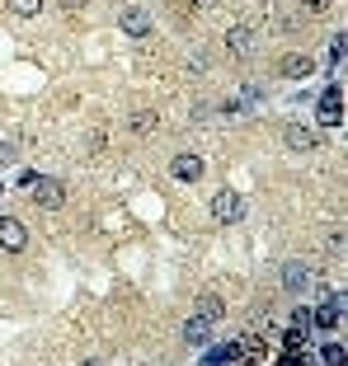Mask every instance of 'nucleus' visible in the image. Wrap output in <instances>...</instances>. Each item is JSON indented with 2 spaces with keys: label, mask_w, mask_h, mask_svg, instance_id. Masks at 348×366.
Masks as SVG:
<instances>
[{
  "label": "nucleus",
  "mask_w": 348,
  "mask_h": 366,
  "mask_svg": "<svg viewBox=\"0 0 348 366\" xmlns=\"http://www.w3.org/2000/svg\"><path fill=\"white\" fill-rule=\"evenodd\" d=\"M212 216H217L222 225L245 221V198H240L236 188H217V193H212Z\"/></svg>",
  "instance_id": "obj_1"
},
{
  "label": "nucleus",
  "mask_w": 348,
  "mask_h": 366,
  "mask_svg": "<svg viewBox=\"0 0 348 366\" xmlns=\"http://www.w3.org/2000/svg\"><path fill=\"white\" fill-rule=\"evenodd\" d=\"M29 193H34V202H38L43 211H61V202H66V183H61V178H47V174L38 178Z\"/></svg>",
  "instance_id": "obj_2"
},
{
  "label": "nucleus",
  "mask_w": 348,
  "mask_h": 366,
  "mask_svg": "<svg viewBox=\"0 0 348 366\" xmlns=\"http://www.w3.org/2000/svg\"><path fill=\"white\" fill-rule=\"evenodd\" d=\"M315 113H320L325 127H344V85H329L320 94V103H315Z\"/></svg>",
  "instance_id": "obj_3"
},
{
  "label": "nucleus",
  "mask_w": 348,
  "mask_h": 366,
  "mask_svg": "<svg viewBox=\"0 0 348 366\" xmlns=\"http://www.w3.org/2000/svg\"><path fill=\"white\" fill-rule=\"evenodd\" d=\"M0 249L5 254H24L29 249V230H24L19 216H0Z\"/></svg>",
  "instance_id": "obj_4"
},
{
  "label": "nucleus",
  "mask_w": 348,
  "mask_h": 366,
  "mask_svg": "<svg viewBox=\"0 0 348 366\" xmlns=\"http://www.w3.org/2000/svg\"><path fill=\"white\" fill-rule=\"evenodd\" d=\"M282 146H287V151H315V146H320V132L306 127V122H287V127H282Z\"/></svg>",
  "instance_id": "obj_5"
},
{
  "label": "nucleus",
  "mask_w": 348,
  "mask_h": 366,
  "mask_svg": "<svg viewBox=\"0 0 348 366\" xmlns=\"http://www.w3.org/2000/svg\"><path fill=\"white\" fill-rule=\"evenodd\" d=\"M169 174L179 178V183H198L207 174V165H202V156H174L169 160Z\"/></svg>",
  "instance_id": "obj_6"
},
{
  "label": "nucleus",
  "mask_w": 348,
  "mask_h": 366,
  "mask_svg": "<svg viewBox=\"0 0 348 366\" xmlns=\"http://www.w3.org/2000/svg\"><path fill=\"white\" fill-rule=\"evenodd\" d=\"M118 29H123L127 38H151V14L146 10H123L118 14Z\"/></svg>",
  "instance_id": "obj_7"
},
{
  "label": "nucleus",
  "mask_w": 348,
  "mask_h": 366,
  "mask_svg": "<svg viewBox=\"0 0 348 366\" xmlns=\"http://www.w3.org/2000/svg\"><path fill=\"white\" fill-rule=\"evenodd\" d=\"M311 71H315V61H311V56H302V52H292V56H282V61H278V76L282 80H306Z\"/></svg>",
  "instance_id": "obj_8"
},
{
  "label": "nucleus",
  "mask_w": 348,
  "mask_h": 366,
  "mask_svg": "<svg viewBox=\"0 0 348 366\" xmlns=\"http://www.w3.org/2000/svg\"><path fill=\"white\" fill-rule=\"evenodd\" d=\"M226 47L236 56H245L249 47H254V29H249V24H231V29H226Z\"/></svg>",
  "instance_id": "obj_9"
},
{
  "label": "nucleus",
  "mask_w": 348,
  "mask_h": 366,
  "mask_svg": "<svg viewBox=\"0 0 348 366\" xmlns=\"http://www.w3.org/2000/svg\"><path fill=\"white\" fill-rule=\"evenodd\" d=\"M198 315H202L207 324H217V320L226 315V300L217 296V291H202V296H198Z\"/></svg>",
  "instance_id": "obj_10"
},
{
  "label": "nucleus",
  "mask_w": 348,
  "mask_h": 366,
  "mask_svg": "<svg viewBox=\"0 0 348 366\" xmlns=\"http://www.w3.org/2000/svg\"><path fill=\"white\" fill-rule=\"evenodd\" d=\"M156 108H132V113H127V127H132V132L136 136H146V132H156Z\"/></svg>",
  "instance_id": "obj_11"
},
{
  "label": "nucleus",
  "mask_w": 348,
  "mask_h": 366,
  "mask_svg": "<svg viewBox=\"0 0 348 366\" xmlns=\"http://www.w3.org/2000/svg\"><path fill=\"white\" fill-rule=\"evenodd\" d=\"M184 338H189V343H207V338H212V324L202 320V315H193V320L184 324Z\"/></svg>",
  "instance_id": "obj_12"
},
{
  "label": "nucleus",
  "mask_w": 348,
  "mask_h": 366,
  "mask_svg": "<svg viewBox=\"0 0 348 366\" xmlns=\"http://www.w3.org/2000/svg\"><path fill=\"white\" fill-rule=\"evenodd\" d=\"M306 278H311V273H306L302 263H287V268H282V287H287V291H302Z\"/></svg>",
  "instance_id": "obj_13"
},
{
  "label": "nucleus",
  "mask_w": 348,
  "mask_h": 366,
  "mask_svg": "<svg viewBox=\"0 0 348 366\" xmlns=\"http://www.w3.org/2000/svg\"><path fill=\"white\" fill-rule=\"evenodd\" d=\"M236 357H240V343H226V347H217V352L202 357V366H222V362H236Z\"/></svg>",
  "instance_id": "obj_14"
},
{
  "label": "nucleus",
  "mask_w": 348,
  "mask_h": 366,
  "mask_svg": "<svg viewBox=\"0 0 348 366\" xmlns=\"http://www.w3.org/2000/svg\"><path fill=\"white\" fill-rule=\"evenodd\" d=\"M10 5V14H19V19H34L38 10H43V0H5Z\"/></svg>",
  "instance_id": "obj_15"
},
{
  "label": "nucleus",
  "mask_w": 348,
  "mask_h": 366,
  "mask_svg": "<svg viewBox=\"0 0 348 366\" xmlns=\"http://www.w3.org/2000/svg\"><path fill=\"white\" fill-rule=\"evenodd\" d=\"M320 362H329V366H344V343H339V338H334V343H325V347H320Z\"/></svg>",
  "instance_id": "obj_16"
},
{
  "label": "nucleus",
  "mask_w": 348,
  "mask_h": 366,
  "mask_svg": "<svg viewBox=\"0 0 348 366\" xmlns=\"http://www.w3.org/2000/svg\"><path fill=\"white\" fill-rule=\"evenodd\" d=\"M306 5V14H315V19H325L329 10H334V0H302Z\"/></svg>",
  "instance_id": "obj_17"
},
{
  "label": "nucleus",
  "mask_w": 348,
  "mask_h": 366,
  "mask_svg": "<svg viewBox=\"0 0 348 366\" xmlns=\"http://www.w3.org/2000/svg\"><path fill=\"white\" fill-rule=\"evenodd\" d=\"M38 178H43V174H38V169H19V178H14V188H34Z\"/></svg>",
  "instance_id": "obj_18"
},
{
  "label": "nucleus",
  "mask_w": 348,
  "mask_h": 366,
  "mask_svg": "<svg viewBox=\"0 0 348 366\" xmlns=\"http://www.w3.org/2000/svg\"><path fill=\"white\" fill-rule=\"evenodd\" d=\"M329 61H334V66L344 61V34H339V38H334V47H329Z\"/></svg>",
  "instance_id": "obj_19"
},
{
  "label": "nucleus",
  "mask_w": 348,
  "mask_h": 366,
  "mask_svg": "<svg viewBox=\"0 0 348 366\" xmlns=\"http://www.w3.org/2000/svg\"><path fill=\"white\" fill-rule=\"evenodd\" d=\"M56 5H61V10H85L90 0H56Z\"/></svg>",
  "instance_id": "obj_20"
},
{
  "label": "nucleus",
  "mask_w": 348,
  "mask_h": 366,
  "mask_svg": "<svg viewBox=\"0 0 348 366\" xmlns=\"http://www.w3.org/2000/svg\"><path fill=\"white\" fill-rule=\"evenodd\" d=\"M184 5H189V10H202V5H212V0H184Z\"/></svg>",
  "instance_id": "obj_21"
},
{
  "label": "nucleus",
  "mask_w": 348,
  "mask_h": 366,
  "mask_svg": "<svg viewBox=\"0 0 348 366\" xmlns=\"http://www.w3.org/2000/svg\"><path fill=\"white\" fill-rule=\"evenodd\" d=\"M80 366H104V362H99V357H90V362H80Z\"/></svg>",
  "instance_id": "obj_22"
}]
</instances>
